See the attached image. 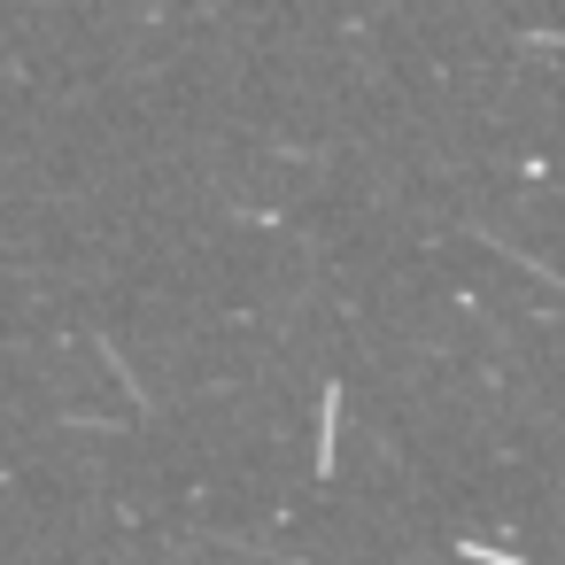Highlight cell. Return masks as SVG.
Listing matches in <instances>:
<instances>
[{
  "label": "cell",
  "instance_id": "6da1fadb",
  "mask_svg": "<svg viewBox=\"0 0 565 565\" xmlns=\"http://www.w3.org/2000/svg\"><path fill=\"white\" fill-rule=\"evenodd\" d=\"M333 418H341V395L326 387V403H318V472H333Z\"/></svg>",
  "mask_w": 565,
  "mask_h": 565
},
{
  "label": "cell",
  "instance_id": "7a4b0ae2",
  "mask_svg": "<svg viewBox=\"0 0 565 565\" xmlns=\"http://www.w3.org/2000/svg\"><path fill=\"white\" fill-rule=\"evenodd\" d=\"M465 557H472V565H519V557H503V550H480V542H465Z\"/></svg>",
  "mask_w": 565,
  "mask_h": 565
}]
</instances>
